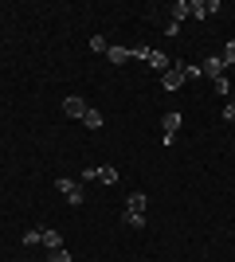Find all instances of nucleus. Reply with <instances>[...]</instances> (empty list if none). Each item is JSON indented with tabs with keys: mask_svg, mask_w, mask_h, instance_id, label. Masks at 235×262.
Wrapping results in <instances>:
<instances>
[{
	"mask_svg": "<svg viewBox=\"0 0 235 262\" xmlns=\"http://www.w3.org/2000/svg\"><path fill=\"white\" fill-rule=\"evenodd\" d=\"M145 208H149V196H145V192H134V196L125 200L122 223H125L130 231H141V227H145Z\"/></svg>",
	"mask_w": 235,
	"mask_h": 262,
	"instance_id": "f257e3e1",
	"label": "nucleus"
},
{
	"mask_svg": "<svg viewBox=\"0 0 235 262\" xmlns=\"http://www.w3.org/2000/svg\"><path fill=\"white\" fill-rule=\"evenodd\" d=\"M82 121H87V129H102V125H106V118H102V110H94V106H87Z\"/></svg>",
	"mask_w": 235,
	"mask_h": 262,
	"instance_id": "9b49d317",
	"label": "nucleus"
},
{
	"mask_svg": "<svg viewBox=\"0 0 235 262\" xmlns=\"http://www.w3.org/2000/svg\"><path fill=\"white\" fill-rule=\"evenodd\" d=\"M200 75H208V78H224V59H220V55L204 59V63H200Z\"/></svg>",
	"mask_w": 235,
	"mask_h": 262,
	"instance_id": "0eeeda50",
	"label": "nucleus"
},
{
	"mask_svg": "<svg viewBox=\"0 0 235 262\" xmlns=\"http://www.w3.org/2000/svg\"><path fill=\"white\" fill-rule=\"evenodd\" d=\"M39 239H44V227H35V231H24V247H35Z\"/></svg>",
	"mask_w": 235,
	"mask_h": 262,
	"instance_id": "4468645a",
	"label": "nucleus"
},
{
	"mask_svg": "<svg viewBox=\"0 0 235 262\" xmlns=\"http://www.w3.org/2000/svg\"><path fill=\"white\" fill-rule=\"evenodd\" d=\"M106 59H110V63H130V59H134V47H114V43H110Z\"/></svg>",
	"mask_w": 235,
	"mask_h": 262,
	"instance_id": "9d476101",
	"label": "nucleus"
},
{
	"mask_svg": "<svg viewBox=\"0 0 235 262\" xmlns=\"http://www.w3.org/2000/svg\"><path fill=\"white\" fill-rule=\"evenodd\" d=\"M55 192L67 200L71 208H78V204L87 200V196H82V180H75V176H59V180H55Z\"/></svg>",
	"mask_w": 235,
	"mask_h": 262,
	"instance_id": "f03ea898",
	"label": "nucleus"
},
{
	"mask_svg": "<svg viewBox=\"0 0 235 262\" xmlns=\"http://www.w3.org/2000/svg\"><path fill=\"white\" fill-rule=\"evenodd\" d=\"M90 51H98V55H106V51H110V43H106V39H102V35H94V39H90Z\"/></svg>",
	"mask_w": 235,
	"mask_h": 262,
	"instance_id": "dca6fc26",
	"label": "nucleus"
},
{
	"mask_svg": "<svg viewBox=\"0 0 235 262\" xmlns=\"http://www.w3.org/2000/svg\"><path fill=\"white\" fill-rule=\"evenodd\" d=\"M220 59H224V67H231V63H235V39L224 47V55H220Z\"/></svg>",
	"mask_w": 235,
	"mask_h": 262,
	"instance_id": "f3484780",
	"label": "nucleus"
},
{
	"mask_svg": "<svg viewBox=\"0 0 235 262\" xmlns=\"http://www.w3.org/2000/svg\"><path fill=\"white\" fill-rule=\"evenodd\" d=\"M63 114H67V118H82V114H87V102H82V98H75V94H71V98L63 102Z\"/></svg>",
	"mask_w": 235,
	"mask_h": 262,
	"instance_id": "6e6552de",
	"label": "nucleus"
},
{
	"mask_svg": "<svg viewBox=\"0 0 235 262\" xmlns=\"http://www.w3.org/2000/svg\"><path fill=\"white\" fill-rule=\"evenodd\" d=\"M145 63L153 67V71H168V67H173V63H168V55H165V51H145Z\"/></svg>",
	"mask_w": 235,
	"mask_h": 262,
	"instance_id": "1a4fd4ad",
	"label": "nucleus"
},
{
	"mask_svg": "<svg viewBox=\"0 0 235 262\" xmlns=\"http://www.w3.org/2000/svg\"><path fill=\"white\" fill-rule=\"evenodd\" d=\"M212 86L220 90V94H231V82H227V78H212Z\"/></svg>",
	"mask_w": 235,
	"mask_h": 262,
	"instance_id": "6ab92c4d",
	"label": "nucleus"
},
{
	"mask_svg": "<svg viewBox=\"0 0 235 262\" xmlns=\"http://www.w3.org/2000/svg\"><path fill=\"white\" fill-rule=\"evenodd\" d=\"M177 129H180V114H177V110H168L165 118H161V133H165L161 141H165V145H173V141H177Z\"/></svg>",
	"mask_w": 235,
	"mask_h": 262,
	"instance_id": "20e7f679",
	"label": "nucleus"
},
{
	"mask_svg": "<svg viewBox=\"0 0 235 262\" xmlns=\"http://www.w3.org/2000/svg\"><path fill=\"white\" fill-rule=\"evenodd\" d=\"M231 145H235V141H231Z\"/></svg>",
	"mask_w": 235,
	"mask_h": 262,
	"instance_id": "aec40b11",
	"label": "nucleus"
},
{
	"mask_svg": "<svg viewBox=\"0 0 235 262\" xmlns=\"http://www.w3.org/2000/svg\"><path fill=\"white\" fill-rule=\"evenodd\" d=\"M224 121H235V90L227 94V106H224Z\"/></svg>",
	"mask_w": 235,
	"mask_h": 262,
	"instance_id": "2eb2a0df",
	"label": "nucleus"
},
{
	"mask_svg": "<svg viewBox=\"0 0 235 262\" xmlns=\"http://www.w3.org/2000/svg\"><path fill=\"white\" fill-rule=\"evenodd\" d=\"M216 12H220V0H188V16H196V20H208Z\"/></svg>",
	"mask_w": 235,
	"mask_h": 262,
	"instance_id": "7ed1b4c3",
	"label": "nucleus"
},
{
	"mask_svg": "<svg viewBox=\"0 0 235 262\" xmlns=\"http://www.w3.org/2000/svg\"><path fill=\"white\" fill-rule=\"evenodd\" d=\"M39 243H44L47 251H59V247H63V235H59V231H47V227H44V239H39Z\"/></svg>",
	"mask_w": 235,
	"mask_h": 262,
	"instance_id": "f8f14e48",
	"label": "nucleus"
},
{
	"mask_svg": "<svg viewBox=\"0 0 235 262\" xmlns=\"http://www.w3.org/2000/svg\"><path fill=\"white\" fill-rule=\"evenodd\" d=\"M180 20H188V0H177L173 4V24L180 28Z\"/></svg>",
	"mask_w": 235,
	"mask_h": 262,
	"instance_id": "ddd939ff",
	"label": "nucleus"
},
{
	"mask_svg": "<svg viewBox=\"0 0 235 262\" xmlns=\"http://www.w3.org/2000/svg\"><path fill=\"white\" fill-rule=\"evenodd\" d=\"M180 82H188V75H184V63H173V67L165 71V78H161V86H165V90H177Z\"/></svg>",
	"mask_w": 235,
	"mask_h": 262,
	"instance_id": "39448f33",
	"label": "nucleus"
},
{
	"mask_svg": "<svg viewBox=\"0 0 235 262\" xmlns=\"http://www.w3.org/2000/svg\"><path fill=\"white\" fill-rule=\"evenodd\" d=\"M47 262H71V254L63 251V247H59V251H51V254H47Z\"/></svg>",
	"mask_w": 235,
	"mask_h": 262,
	"instance_id": "a211bd4d",
	"label": "nucleus"
},
{
	"mask_svg": "<svg viewBox=\"0 0 235 262\" xmlns=\"http://www.w3.org/2000/svg\"><path fill=\"white\" fill-rule=\"evenodd\" d=\"M82 180H102V184H118V168H87Z\"/></svg>",
	"mask_w": 235,
	"mask_h": 262,
	"instance_id": "423d86ee",
	"label": "nucleus"
}]
</instances>
